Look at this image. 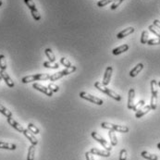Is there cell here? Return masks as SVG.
Returning a JSON list of instances; mask_svg holds the SVG:
<instances>
[{"label": "cell", "mask_w": 160, "mask_h": 160, "mask_svg": "<svg viewBox=\"0 0 160 160\" xmlns=\"http://www.w3.org/2000/svg\"><path fill=\"white\" fill-rule=\"evenodd\" d=\"M151 109H151V106H150V105H145L144 108L141 109L139 111H137V112L135 113V118L140 119V118L143 117V116L146 115V114H147Z\"/></svg>", "instance_id": "16"}, {"label": "cell", "mask_w": 160, "mask_h": 160, "mask_svg": "<svg viewBox=\"0 0 160 160\" xmlns=\"http://www.w3.org/2000/svg\"><path fill=\"white\" fill-rule=\"evenodd\" d=\"M85 157H86V160H94L93 159V154L90 151L85 153Z\"/></svg>", "instance_id": "39"}, {"label": "cell", "mask_w": 160, "mask_h": 160, "mask_svg": "<svg viewBox=\"0 0 160 160\" xmlns=\"http://www.w3.org/2000/svg\"><path fill=\"white\" fill-rule=\"evenodd\" d=\"M150 106L153 110L156 109L157 106V95H153L151 96V103H150Z\"/></svg>", "instance_id": "29"}, {"label": "cell", "mask_w": 160, "mask_h": 160, "mask_svg": "<svg viewBox=\"0 0 160 160\" xmlns=\"http://www.w3.org/2000/svg\"><path fill=\"white\" fill-rule=\"evenodd\" d=\"M60 63H61L63 66H65L66 68H70V67L72 66L71 63H70V61L68 59H66V58H61V59H60Z\"/></svg>", "instance_id": "34"}, {"label": "cell", "mask_w": 160, "mask_h": 160, "mask_svg": "<svg viewBox=\"0 0 160 160\" xmlns=\"http://www.w3.org/2000/svg\"><path fill=\"white\" fill-rule=\"evenodd\" d=\"M24 2L27 5V7L29 8V10H31V14H32V18L36 21H40L41 20V15H40V13H39V11H38L34 2L32 1V0H24Z\"/></svg>", "instance_id": "4"}, {"label": "cell", "mask_w": 160, "mask_h": 160, "mask_svg": "<svg viewBox=\"0 0 160 160\" xmlns=\"http://www.w3.org/2000/svg\"><path fill=\"white\" fill-rule=\"evenodd\" d=\"M134 31H135V29H134L133 27H128V28H126L125 30H122L121 32H120L117 34V38H118V39H122V38H124V37H126V36H128V35L133 33Z\"/></svg>", "instance_id": "14"}, {"label": "cell", "mask_w": 160, "mask_h": 160, "mask_svg": "<svg viewBox=\"0 0 160 160\" xmlns=\"http://www.w3.org/2000/svg\"><path fill=\"white\" fill-rule=\"evenodd\" d=\"M141 155H142L143 158L147 159V160H157V159H158V157H157L156 154H150V153H148L147 151H143V152L141 153Z\"/></svg>", "instance_id": "20"}, {"label": "cell", "mask_w": 160, "mask_h": 160, "mask_svg": "<svg viewBox=\"0 0 160 160\" xmlns=\"http://www.w3.org/2000/svg\"><path fill=\"white\" fill-rule=\"evenodd\" d=\"M0 113L3 114V115H4L5 117H7V118H10V117H12V113H11V111L9 110L7 108H5V106H4L3 105H1V104H0Z\"/></svg>", "instance_id": "24"}, {"label": "cell", "mask_w": 160, "mask_h": 160, "mask_svg": "<svg viewBox=\"0 0 160 160\" xmlns=\"http://www.w3.org/2000/svg\"><path fill=\"white\" fill-rule=\"evenodd\" d=\"M150 85H151V93H152V94L153 95H157V93H158V92H157V85H158L157 82L155 80H152Z\"/></svg>", "instance_id": "26"}, {"label": "cell", "mask_w": 160, "mask_h": 160, "mask_svg": "<svg viewBox=\"0 0 160 160\" xmlns=\"http://www.w3.org/2000/svg\"><path fill=\"white\" fill-rule=\"evenodd\" d=\"M17 146L14 143L0 142V149H6V150H16Z\"/></svg>", "instance_id": "18"}, {"label": "cell", "mask_w": 160, "mask_h": 160, "mask_svg": "<svg viewBox=\"0 0 160 160\" xmlns=\"http://www.w3.org/2000/svg\"><path fill=\"white\" fill-rule=\"evenodd\" d=\"M34 154H35V145L31 144L28 149L27 160H34Z\"/></svg>", "instance_id": "22"}, {"label": "cell", "mask_w": 160, "mask_h": 160, "mask_svg": "<svg viewBox=\"0 0 160 160\" xmlns=\"http://www.w3.org/2000/svg\"><path fill=\"white\" fill-rule=\"evenodd\" d=\"M49 74H35V75H29V76H25L22 78L21 82L22 83H29L34 81H46L50 79Z\"/></svg>", "instance_id": "3"}, {"label": "cell", "mask_w": 160, "mask_h": 160, "mask_svg": "<svg viewBox=\"0 0 160 160\" xmlns=\"http://www.w3.org/2000/svg\"><path fill=\"white\" fill-rule=\"evenodd\" d=\"M2 6V0H0V7Z\"/></svg>", "instance_id": "42"}, {"label": "cell", "mask_w": 160, "mask_h": 160, "mask_svg": "<svg viewBox=\"0 0 160 160\" xmlns=\"http://www.w3.org/2000/svg\"><path fill=\"white\" fill-rule=\"evenodd\" d=\"M112 71H113V69L111 66H109L105 69V74L103 77V82H102L103 85L108 86L109 84L110 80H111V76H112Z\"/></svg>", "instance_id": "7"}, {"label": "cell", "mask_w": 160, "mask_h": 160, "mask_svg": "<svg viewBox=\"0 0 160 160\" xmlns=\"http://www.w3.org/2000/svg\"><path fill=\"white\" fill-rule=\"evenodd\" d=\"M23 134H24V136L30 141V143H31V144H33V145H36L37 143H38V141H37V139L34 137V135H33V133L32 132H31L28 129L26 130V129H24V131H23V132H22Z\"/></svg>", "instance_id": "13"}, {"label": "cell", "mask_w": 160, "mask_h": 160, "mask_svg": "<svg viewBox=\"0 0 160 160\" xmlns=\"http://www.w3.org/2000/svg\"><path fill=\"white\" fill-rule=\"evenodd\" d=\"M154 25L156 26V27L160 30V21H158V20H154Z\"/></svg>", "instance_id": "40"}, {"label": "cell", "mask_w": 160, "mask_h": 160, "mask_svg": "<svg viewBox=\"0 0 160 160\" xmlns=\"http://www.w3.org/2000/svg\"><path fill=\"white\" fill-rule=\"evenodd\" d=\"M115 0H100V1L97 2V7L99 8H103V7H105L109 5L110 3H113Z\"/></svg>", "instance_id": "30"}, {"label": "cell", "mask_w": 160, "mask_h": 160, "mask_svg": "<svg viewBox=\"0 0 160 160\" xmlns=\"http://www.w3.org/2000/svg\"><path fill=\"white\" fill-rule=\"evenodd\" d=\"M67 74H66V71H65V70H62V71H59V72H57V73H54L53 75H51L50 76V81L51 82H55V81H58L59 79H60V78H62V77H64V76H66Z\"/></svg>", "instance_id": "19"}, {"label": "cell", "mask_w": 160, "mask_h": 160, "mask_svg": "<svg viewBox=\"0 0 160 160\" xmlns=\"http://www.w3.org/2000/svg\"><path fill=\"white\" fill-rule=\"evenodd\" d=\"M91 135H92V137L97 142V143H99L105 150H108V151H111V149H112V147H111V145H110V143L108 142V141H105L99 133H97V132H95V131H93L92 133H91Z\"/></svg>", "instance_id": "6"}, {"label": "cell", "mask_w": 160, "mask_h": 160, "mask_svg": "<svg viewBox=\"0 0 160 160\" xmlns=\"http://www.w3.org/2000/svg\"><path fill=\"white\" fill-rule=\"evenodd\" d=\"M90 152L93 154H96L99 156H103V157H109L110 156V152L108 150H101L98 148H92L90 150Z\"/></svg>", "instance_id": "11"}, {"label": "cell", "mask_w": 160, "mask_h": 160, "mask_svg": "<svg viewBox=\"0 0 160 160\" xmlns=\"http://www.w3.org/2000/svg\"><path fill=\"white\" fill-rule=\"evenodd\" d=\"M144 100H140L137 104H135L134 105H133V108H132V110L133 111H135V112H137V111H139L141 109H143V106L144 105Z\"/></svg>", "instance_id": "31"}, {"label": "cell", "mask_w": 160, "mask_h": 160, "mask_svg": "<svg viewBox=\"0 0 160 160\" xmlns=\"http://www.w3.org/2000/svg\"><path fill=\"white\" fill-rule=\"evenodd\" d=\"M101 127H102L103 129H105V130L114 131L122 132V133H127V132H129V131H130L129 127H127V126L115 125V124L109 123V122H102V123H101Z\"/></svg>", "instance_id": "2"}, {"label": "cell", "mask_w": 160, "mask_h": 160, "mask_svg": "<svg viewBox=\"0 0 160 160\" xmlns=\"http://www.w3.org/2000/svg\"><path fill=\"white\" fill-rule=\"evenodd\" d=\"M44 53H45V56L47 57V59H49L50 62H55L56 61V57L54 55V53H53L52 49L50 48H46L44 50Z\"/></svg>", "instance_id": "21"}, {"label": "cell", "mask_w": 160, "mask_h": 160, "mask_svg": "<svg viewBox=\"0 0 160 160\" xmlns=\"http://www.w3.org/2000/svg\"><path fill=\"white\" fill-rule=\"evenodd\" d=\"M28 130H29L31 132H32L33 134H39V133H40L39 129H38L34 124H32V123H29V124H28Z\"/></svg>", "instance_id": "33"}, {"label": "cell", "mask_w": 160, "mask_h": 160, "mask_svg": "<svg viewBox=\"0 0 160 160\" xmlns=\"http://www.w3.org/2000/svg\"><path fill=\"white\" fill-rule=\"evenodd\" d=\"M0 70H7V61H6V57L4 55H0Z\"/></svg>", "instance_id": "27"}, {"label": "cell", "mask_w": 160, "mask_h": 160, "mask_svg": "<svg viewBox=\"0 0 160 160\" xmlns=\"http://www.w3.org/2000/svg\"><path fill=\"white\" fill-rule=\"evenodd\" d=\"M143 69V63H139V64H137L131 71H130V76L131 77H136L140 72H141V70Z\"/></svg>", "instance_id": "17"}, {"label": "cell", "mask_w": 160, "mask_h": 160, "mask_svg": "<svg viewBox=\"0 0 160 160\" xmlns=\"http://www.w3.org/2000/svg\"><path fill=\"white\" fill-rule=\"evenodd\" d=\"M157 84H158V86H159V87H160V81H159V82H157Z\"/></svg>", "instance_id": "44"}, {"label": "cell", "mask_w": 160, "mask_h": 160, "mask_svg": "<svg viewBox=\"0 0 160 160\" xmlns=\"http://www.w3.org/2000/svg\"><path fill=\"white\" fill-rule=\"evenodd\" d=\"M7 120H8V123L12 127V128H14L16 131H20V132H23V131H24V128L21 125V124H19L12 117H10V118H7Z\"/></svg>", "instance_id": "10"}, {"label": "cell", "mask_w": 160, "mask_h": 160, "mask_svg": "<svg viewBox=\"0 0 160 160\" xmlns=\"http://www.w3.org/2000/svg\"><path fill=\"white\" fill-rule=\"evenodd\" d=\"M0 76L2 77V79L5 81V82H6V84L10 87V88H12V87H14V82L12 81V79L9 76V74L6 72V70H0Z\"/></svg>", "instance_id": "9"}, {"label": "cell", "mask_w": 160, "mask_h": 160, "mask_svg": "<svg viewBox=\"0 0 160 160\" xmlns=\"http://www.w3.org/2000/svg\"><path fill=\"white\" fill-rule=\"evenodd\" d=\"M148 36H149V34H148V32L147 31H143V32H142V36H141V44H147V42H148Z\"/></svg>", "instance_id": "32"}, {"label": "cell", "mask_w": 160, "mask_h": 160, "mask_svg": "<svg viewBox=\"0 0 160 160\" xmlns=\"http://www.w3.org/2000/svg\"><path fill=\"white\" fill-rule=\"evenodd\" d=\"M147 44L149 45H155V44H160V38H153L148 40Z\"/></svg>", "instance_id": "35"}, {"label": "cell", "mask_w": 160, "mask_h": 160, "mask_svg": "<svg viewBox=\"0 0 160 160\" xmlns=\"http://www.w3.org/2000/svg\"><path fill=\"white\" fill-rule=\"evenodd\" d=\"M47 87H48L53 93H57V92H59V87L58 85L54 84V83H49Z\"/></svg>", "instance_id": "38"}, {"label": "cell", "mask_w": 160, "mask_h": 160, "mask_svg": "<svg viewBox=\"0 0 160 160\" xmlns=\"http://www.w3.org/2000/svg\"><path fill=\"white\" fill-rule=\"evenodd\" d=\"M44 67L47 68V69H52V70H57L59 69V63H55V62H50V61H44Z\"/></svg>", "instance_id": "25"}, {"label": "cell", "mask_w": 160, "mask_h": 160, "mask_svg": "<svg viewBox=\"0 0 160 160\" xmlns=\"http://www.w3.org/2000/svg\"><path fill=\"white\" fill-rule=\"evenodd\" d=\"M32 87H33L35 90L39 91V92L44 93L45 95H47V96H52V95H53V92H52L48 87H45V86H44V85H42V84H40V83L34 82V83L32 84Z\"/></svg>", "instance_id": "8"}, {"label": "cell", "mask_w": 160, "mask_h": 160, "mask_svg": "<svg viewBox=\"0 0 160 160\" xmlns=\"http://www.w3.org/2000/svg\"><path fill=\"white\" fill-rule=\"evenodd\" d=\"M79 95H80L81 98L85 99V100H87V101H89V102H91V103H93V104H95V105H102L103 103H104L103 100H102L101 98L96 97V96H94V95H92V94H90V93H86V92H81V93H79Z\"/></svg>", "instance_id": "5"}, {"label": "cell", "mask_w": 160, "mask_h": 160, "mask_svg": "<svg viewBox=\"0 0 160 160\" xmlns=\"http://www.w3.org/2000/svg\"><path fill=\"white\" fill-rule=\"evenodd\" d=\"M109 137L110 139V143L111 145L113 146H116L118 144V139H117V136H116V133L114 131H109Z\"/></svg>", "instance_id": "23"}, {"label": "cell", "mask_w": 160, "mask_h": 160, "mask_svg": "<svg viewBox=\"0 0 160 160\" xmlns=\"http://www.w3.org/2000/svg\"><path fill=\"white\" fill-rule=\"evenodd\" d=\"M127 150L126 149H121L120 153V158L119 160H127Z\"/></svg>", "instance_id": "37"}, {"label": "cell", "mask_w": 160, "mask_h": 160, "mask_svg": "<svg viewBox=\"0 0 160 160\" xmlns=\"http://www.w3.org/2000/svg\"><path fill=\"white\" fill-rule=\"evenodd\" d=\"M124 1V0H115V1L113 2V4L111 5V7H110V9L112 10H116L118 7H120V4L122 3Z\"/></svg>", "instance_id": "36"}, {"label": "cell", "mask_w": 160, "mask_h": 160, "mask_svg": "<svg viewBox=\"0 0 160 160\" xmlns=\"http://www.w3.org/2000/svg\"><path fill=\"white\" fill-rule=\"evenodd\" d=\"M157 148L160 150V143H157Z\"/></svg>", "instance_id": "41"}, {"label": "cell", "mask_w": 160, "mask_h": 160, "mask_svg": "<svg viewBox=\"0 0 160 160\" xmlns=\"http://www.w3.org/2000/svg\"><path fill=\"white\" fill-rule=\"evenodd\" d=\"M134 97H135V90L133 88L130 89L128 95V109H132L134 105Z\"/></svg>", "instance_id": "12"}, {"label": "cell", "mask_w": 160, "mask_h": 160, "mask_svg": "<svg viewBox=\"0 0 160 160\" xmlns=\"http://www.w3.org/2000/svg\"><path fill=\"white\" fill-rule=\"evenodd\" d=\"M148 29H149V31L151 32H153L154 34H155L158 38H160V30L156 26H154V24H152V25H149Z\"/></svg>", "instance_id": "28"}, {"label": "cell", "mask_w": 160, "mask_h": 160, "mask_svg": "<svg viewBox=\"0 0 160 160\" xmlns=\"http://www.w3.org/2000/svg\"><path fill=\"white\" fill-rule=\"evenodd\" d=\"M2 80H3V79H2V77L0 76V82H1V81H2Z\"/></svg>", "instance_id": "43"}, {"label": "cell", "mask_w": 160, "mask_h": 160, "mask_svg": "<svg viewBox=\"0 0 160 160\" xmlns=\"http://www.w3.org/2000/svg\"><path fill=\"white\" fill-rule=\"evenodd\" d=\"M94 87H95L96 89H98L99 91H101L102 93H105L106 95H109V97H111L112 99L118 101V102H120V101L121 100V96H120V94H118V93H117L116 92H114L113 90H111V89L108 88L106 86L103 85V83H101V82H96L94 83Z\"/></svg>", "instance_id": "1"}, {"label": "cell", "mask_w": 160, "mask_h": 160, "mask_svg": "<svg viewBox=\"0 0 160 160\" xmlns=\"http://www.w3.org/2000/svg\"><path fill=\"white\" fill-rule=\"evenodd\" d=\"M128 50H129V45L124 44L120 46H118V47L114 48L113 51H112V54L115 55V56H118V55H120V54H122V53H124Z\"/></svg>", "instance_id": "15"}]
</instances>
